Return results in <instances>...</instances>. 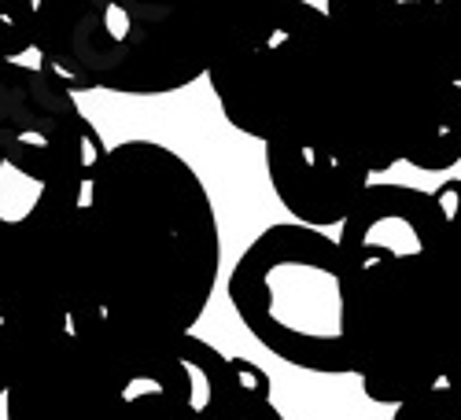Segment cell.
<instances>
[{"instance_id":"7a4b0ae2","label":"cell","mask_w":461,"mask_h":420,"mask_svg":"<svg viewBox=\"0 0 461 420\" xmlns=\"http://www.w3.org/2000/svg\"><path fill=\"white\" fill-rule=\"evenodd\" d=\"M329 56L318 144L373 177L461 163V89L425 0H325Z\"/></svg>"},{"instance_id":"2e32d148","label":"cell","mask_w":461,"mask_h":420,"mask_svg":"<svg viewBox=\"0 0 461 420\" xmlns=\"http://www.w3.org/2000/svg\"><path fill=\"white\" fill-rule=\"evenodd\" d=\"M45 328H67V325H41V321H30L26 314H19L12 302L0 295V354L12 351L19 339H26L30 332H45Z\"/></svg>"},{"instance_id":"5b68a950","label":"cell","mask_w":461,"mask_h":420,"mask_svg":"<svg viewBox=\"0 0 461 420\" xmlns=\"http://www.w3.org/2000/svg\"><path fill=\"white\" fill-rule=\"evenodd\" d=\"M33 52L74 96H167L207 78L218 37L151 0H37Z\"/></svg>"},{"instance_id":"5bb4252c","label":"cell","mask_w":461,"mask_h":420,"mask_svg":"<svg viewBox=\"0 0 461 420\" xmlns=\"http://www.w3.org/2000/svg\"><path fill=\"white\" fill-rule=\"evenodd\" d=\"M37 41V12H0V59H23Z\"/></svg>"},{"instance_id":"277c9868","label":"cell","mask_w":461,"mask_h":420,"mask_svg":"<svg viewBox=\"0 0 461 420\" xmlns=\"http://www.w3.org/2000/svg\"><path fill=\"white\" fill-rule=\"evenodd\" d=\"M107 140L59 78L0 59V295L67 325V251Z\"/></svg>"},{"instance_id":"e0dca14e","label":"cell","mask_w":461,"mask_h":420,"mask_svg":"<svg viewBox=\"0 0 461 420\" xmlns=\"http://www.w3.org/2000/svg\"><path fill=\"white\" fill-rule=\"evenodd\" d=\"M0 12H37V0H0Z\"/></svg>"},{"instance_id":"30bf717a","label":"cell","mask_w":461,"mask_h":420,"mask_svg":"<svg viewBox=\"0 0 461 420\" xmlns=\"http://www.w3.org/2000/svg\"><path fill=\"white\" fill-rule=\"evenodd\" d=\"M262 159L274 196L292 221L325 233L351 218L373 184V174L362 163L311 144H266Z\"/></svg>"},{"instance_id":"8fae6325","label":"cell","mask_w":461,"mask_h":420,"mask_svg":"<svg viewBox=\"0 0 461 420\" xmlns=\"http://www.w3.org/2000/svg\"><path fill=\"white\" fill-rule=\"evenodd\" d=\"M439 325H443V384L461 402V225L447 237L439 258Z\"/></svg>"},{"instance_id":"3957f363","label":"cell","mask_w":461,"mask_h":420,"mask_svg":"<svg viewBox=\"0 0 461 420\" xmlns=\"http://www.w3.org/2000/svg\"><path fill=\"white\" fill-rule=\"evenodd\" d=\"M457 225V177L436 188L373 181L339 225L355 376L376 406L399 409L443 388L439 258Z\"/></svg>"},{"instance_id":"6da1fadb","label":"cell","mask_w":461,"mask_h":420,"mask_svg":"<svg viewBox=\"0 0 461 420\" xmlns=\"http://www.w3.org/2000/svg\"><path fill=\"white\" fill-rule=\"evenodd\" d=\"M221 273L203 177L159 140H122L100 163L67 251V328L114 358L192 335Z\"/></svg>"},{"instance_id":"9a60e30c","label":"cell","mask_w":461,"mask_h":420,"mask_svg":"<svg viewBox=\"0 0 461 420\" xmlns=\"http://www.w3.org/2000/svg\"><path fill=\"white\" fill-rule=\"evenodd\" d=\"M392 420H461V402L443 384V388H436L429 395H420V398L392 409Z\"/></svg>"},{"instance_id":"4fadbf2b","label":"cell","mask_w":461,"mask_h":420,"mask_svg":"<svg viewBox=\"0 0 461 420\" xmlns=\"http://www.w3.org/2000/svg\"><path fill=\"white\" fill-rule=\"evenodd\" d=\"M214 420H285V413L274 402L270 372L255 365L251 358H237V380L225 406L214 413Z\"/></svg>"},{"instance_id":"9c48e42d","label":"cell","mask_w":461,"mask_h":420,"mask_svg":"<svg viewBox=\"0 0 461 420\" xmlns=\"http://www.w3.org/2000/svg\"><path fill=\"white\" fill-rule=\"evenodd\" d=\"M119 365L137 420H214L237 380V358L196 332L167 351L119 358Z\"/></svg>"},{"instance_id":"7c38bea8","label":"cell","mask_w":461,"mask_h":420,"mask_svg":"<svg viewBox=\"0 0 461 420\" xmlns=\"http://www.w3.org/2000/svg\"><path fill=\"white\" fill-rule=\"evenodd\" d=\"M151 4L203 26L207 33L218 37V49H221L229 33L240 30L244 22H251L258 12L270 8L274 0H151Z\"/></svg>"},{"instance_id":"8992f818","label":"cell","mask_w":461,"mask_h":420,"mask_svg":"<svg viewBox=\"0 0 461 420\" xmlns=\"http://www.w3.org/2000/svg\"><path fill=\"white\" fill-rule=\"evenodd\" d=\"M240 325L285 365L355 376L348 332V265L325 228L277 221L244 247L225 281Z\"/></svg>"},{"instance_id":"52a82bcc","label":"cell","mask_w":461,"mask_h":420,"mask_svg":"<svg viewBox=\"0 0 461 420\" xmlns=\"http://www.w3.org/2000/svg\"><path fill=\"white\" fill-rule=\"evenodd\" d=\"M329 52V12L274 0L218 49L207 82L221 119L266 144H314Z\"/></svg>"},{"instance_id":"ba28073f","label":"cell","mask_w":461,"mask_h":420,"mask_svg":"<svg viewBox=\"0 0 461 420\" xmlns=\"http://www.w3.org/2000/svg\"><path fill=\"white\" fill-rule=\"evenodd\" d=\"M0 420H137L114 354L45 328L0 354Z\"/></svg>"}]
</instances>
